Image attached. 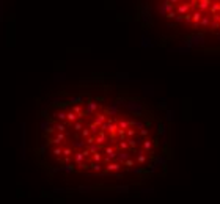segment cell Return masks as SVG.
Listing matches in <instances>:
<instances>
[{"mask_svg": "<svg viewBox=\"0 0 220 204\" xmlns=\"http://www.w3.org/2000/svg\"><path fill=\"white\" fill-rule=\"evenodd\" d=\"M39 151L69 178L139 182L167 165V126L142 99L79 91L52 101L39 122Z\"/></svg>", "mask_w": 220, "mask_h": 204, "instance_id": "6da1fadb", "label": "cell"}, {"mask_svg": "<svg viewBox=\"0 0 220 204\" xmlns=\"http://www.w3.org/2000/svg\"><path fill=\"white\" fill-rule=\"evenodd\" d=\"M211 3H212V0H198L197 2V11H200L201 14L206 11V10H209V6H211Z\"/></svg>", "mask_w": 220, "mask_h": 204, "instance_id": "7a4b0ae2", "label": "cell"}, {"mask_svg": "<svg viewBox=\"0 0 220 204\" xmlns=\"http://www.w3.org/2000/svg\"><path fill=\"white\" fill-rule=\"evenodd\" d=\"M175 11H176L178 16H184V14H187V13H190V5L189 3H179Z\"/></svg>", "mask_w": 220, "mask_h": 204, "instance_id": "3957f363", "label": "cell"}, {"mask_svg": "<svg viewBox=\"0 0 220 204\" xmlns=\"http://www.w3.org/2000/svg\"><path fill=\"white\" fill-rule=\"evenodd\" d=\"M198 25H200V27H203V29H209V25H211V17H208V16H203Z\"/></svg>", "mask_w": 220, "mask_h": 204, "instance_id": "277c9868", "label": "cell"}, {"mask_svg": "<svg viewBox=\"0 0 220 204\" xmlns=\"http://www.w3.org/2000/svg\"><path fill=\"white\" fill-rule=\"evenodd\" d=\"M209 10H211V13H212V16H214V14H220V3H211Z\"/></svg>", "mask_w": 220, "mask_h": 204, "instance_id": "5b68a950", "label": "cell"}]
</instances>
